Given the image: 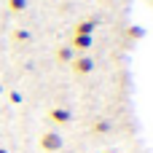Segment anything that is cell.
<instances>
[{"label":"cell","instance_id":"obj_2","mask_svg":"<svg viewBox=\"0 0 153 153\" xmlns=\"http://www.w3.org/2000/svg\"><path fill=\"white\" fill-rule=\"evenodd\" d=\"M70 70H73L75 75H89V73L94 70V59L86 56V54H75V59L70 62Z\"/></svg>","mask_w":153,"mask_h":153},{"label":"cell","instance_id":"obj_7","mask_svg":"<svg viewBox=\"0 0 153 153\" xmlns=\"http://www.w3.org/2000/svg\"><path fill=\"white\" fill-rule=\"evenodd\" d=\"M126 38L129 40H140V38H145V30L140 24H132V27H126Z\"/></svg>","mask_w":153,"mask_h":153},{"label":"cell","instance_id":"obj_1","mask_svg":"<svg viewBox=\"0 0 153 153\" xmlns=\"http://www.w3.org/2000/svg\"><path fill=\"white\" fill-rule=\"evenodd\" d=\"M38 143H40V151H46V153H56V151H62V145H65V140H62L59 132H43Z\"/></svg>","mask_w":153,"mask_h":153},{"label":"cell","instance_id":"obj_6","mask_svg":"<svg viewBox=\"0 0 153 153\" xmlns=\"http://www.w3.org/2000/svg\"><path fill=\"white\" fill-rule=\"evenodd\" d=\"M56 59L65 62V65H70V62L75 59V51H73L70 46H59V48H56Z\"/></svg>","mask_w":153,"mask_h":153},{"label":"cell","instance_id":"obj_12","mask_svg":"<svg viewBox=\"0 0 153 153\" xmlns=\"http://www.w3.org/2000/svg\"><path fill=\"white\" fill-rule=\"evenodd\" d=\"M0 153H8V151H5V148H0Z\"/></svg>","mask_w":153,"mask_h":153},{"label":"cell","instance_id":"obj_8","mask_svg":"<svg viewBox=\"0 0 153 153\" xmlns=\"http://www.w3.org/2000/svg\"><path fill=\"white\" fill-rule=\"evenodd\" d=\"M91 132H94V134H108V132H110V121H105V118L94 121V124H91Z\"/></svg>","mask_w":153,"mask_h":153},{"label":"cell","instance_id":"obj_13","mask_svg":"<svg viewBox=\"0 0 153 153\" xmlns=\"http://www.w3.org/2000/svg\"><path fill=\"white\" fill-rule=\"evenodd\" d=\"M0 94H3V86H0Z\"/></svg>","mask_w":153,"mask_h":153},{"label":"cell","instance_id":"obj_10","mask_svg":"<svg viewBox=\"0 0 153 153\" xmlns=\"http://www.w3.org/2000/svg\"><path fill=\"white\" fill-rule=\"evenodd\" d=\"M13 40H30V32L27 30H16L13 32Z\"/></svg>","mask_w":153,"mask_h":153},{"label":"cell","instance_id":"obj_3","mask_svg":"<svg viewBox=\"0 0 153 153\" xmlns=\"http://www.w3.org/2000/svg\"><path fill=\"white\" fill-rule=\"evenodd\" d=\"M48 121L56 124V126H65V124L73 121V113H70V108H51L48 110Z\"/></svg>","mask_w":153,"mask_h":153},{"label":"cell","instance_id":"obj_5","mask_svg":"<svg viewBox=\"0 0 153 153\" xmlns=\"http://www.w3.org/2000/svg\"><path fill=\"white\" fill-rule=\"evenodd\" d=\"M94 30H97V19H81L73 27V35H91Z\"/></svg>","mask_w":153,"mask_h":153},{"label":"cell","instance_id":"obj_11","mask_svg":"<svg viewBox=\"0 0 153 153\" xmlns=\"http://www.w3.org/2000/svg\"><path fill=\"white\" fill-rule=\"evenodd\" d=\"M8 100H11L13 105H19V102H22V94H19V91H11V94H8Z\"/></svg>","mask_w":153,"mask_h":153},{"label":"cell","instance_id":"obj_4","mask_svg":"<svg viewBox=\"0 0 153 153\" xmlns=\"http://www.w3.org/2000/svg\"><path fill=\"white\" fill-rule=\"evenodd\" d=\"M70 48L73 51H81V54L89 51L91 48V35H73L70 38Z\"/></svg>","mask_w":153,"mask_h":153},{"label":"cell","instance_id":"obj_9","mask_svg":"<svg viewBox=\"0 0 153 153\" xmlns=\"http://www.w3.org/2000/svg\"><path fill=\"white\" fill-rule=\"evenodd\" d=\"M8 11H11V13H22V11H27V0H8Z\"/></svg>","mask_w":153,"mask_h":153}]
</instances>
